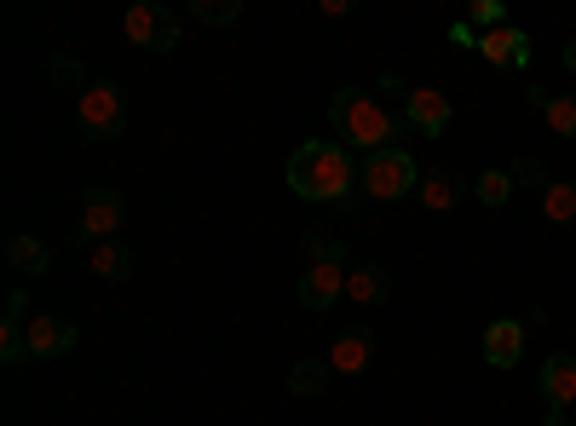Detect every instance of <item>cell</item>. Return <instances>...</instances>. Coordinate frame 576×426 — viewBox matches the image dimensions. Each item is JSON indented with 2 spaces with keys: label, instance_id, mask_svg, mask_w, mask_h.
<instances>
[{
  "label": "cell",
  "instance_id": "14",
  "mask_svg": "<svg viewBox=\"0 0 576 426\" xmlns=\"http://www.w3.org/2000/svg\"><path fill=\"white\" fill-rule=\"evenodd\" d=\"M416 196H421L427 214H450V208L461 202V179H456V174H421Z\"/></svg>",
  "mask_w": 576,
  "mask_h": 426
},
{
  "label": "cell",
  "instance_id": "25",
  "mask_svg": "<svg viewBox=\"0 0 576 426\" xmlns=\"http://www.w3.org/2000/svg\"><path fill=\"white\" fill-rule=\"evenodd\" d=\"M300 254H306V266H318V259H341V248L323 242V237H306V242H300Z\"/></svg>",
  "mask_w": 576,
  "mask_h": 426
},
{
  "label": "cell",
  "instance_id": "26",
  "mask_svg": "<svg viewBox=\"0 0 576 426\" xmlns=\"http://www.w3.org/2000/svg\"><path fill=\"white\" fill-rule=\"evenodd\" d=\"M541 426H576V420H570V409H548V420H541Z\"/></svg>",
  "mask_w": 576,
  "mask_h": 426
},
{
  "label": "cell",
  "instance_id": "27",
  "mask_svg": "<svg viewBox=\"0 0 576 426\" xmlns=\"http://www.w3.org/2000/svg\"><path fill=\"white\" fill-rule=\"evenodd\" d=\"M565 70H570V76H576V41H570V47H565Z\"/></svg>",
  "mask_w": 576,
  "mask_h": 426
},
{
  "label": "cell",
  "instance_id": "13",
  "mask_svg": "<svg viewBox=\"0 0 576 426\" xmlns=\"http://www.w3.org/2000/svg\"><path fill=\"white\" fill-rule=\"evenodd\" d=\"M541 398H548V409H570L576 404V364L565 351L541 364Z\"/></svg>",
  "mask_w": 576,
  "mask_h": 426
},
{
  "label": "cell",
  "instance_id": "5",
  "mask_svg": "<svg viewBox=\"0 0 576 426\" xmlns=\"http://www.w3.org/2000/svg\"><path fill=\"white\" fill-rule=\"evenodd\" d=\"M121 29H127V41L145 47V52H174V47H179V18H174V7H156V0L133 7V12L121 18Z\"/></svg>",
  "mask_w": 576,
  "mask_h": 426
},
{
  "label": "cell",
  "instance_id": "10",
  "mask_svg": "<svg viewBox=\"0 0 576 426\" xmlns=\"http://www.w3.org/2000/svg\"><path fill=\"white\" fill-rule=\"evenodd\" d=\"M70 346H76L70 323H58V317H29V323H23V351H29V357H64Z\"/></svg>",
  "mask_w": 576,
  "mask_h": 426
},
{
  "label": "cell",
  "instance_id": "6",
  "mask_svg": "<svg viewBox=\"0 0 576 426\" xmlns=\"http://www.w3.org/2000/svg\"><path fill=\"white\" fill-rule=\"evenodd\" d=\"M334 300H346V259H318L300 277V306L306 311H329Z\"/></svg>",
  "mask_w": 576,
  "mask_h": 426
},
{
  "label": "cell",
  "instance_id": "7",
  "mask_svg": "<svg viewBox=\"0 0 576 426\" xmlns=\"http://www.w3.org/2000/svg\"><path fill=\"white\" fill-rule=\"evenodd\" d=\"M403 121H410L421 139H438V133L450 127V92H438V87L403 92Z\"/></svg>",
  "mask_w": 576,
  "mask_h": 426
},
{
  "label": "cell",
  "instance_id": "19",
  "mask_svg": "<svg viewBox=\"0 0 576 426\" xmlns=\"http://www.w3.org/2000/svg\"><path fill=\"white\" fill-rule=\"evenodd\" d=\"M329 364H318V357H306V364H294L289 369V392H300V398H318V392L329 386Z\"/></svg>",
  "mask_w": 576,
  "mask_h": 426
},
{
  "label": "cell",
  "instance_id": "12",
  "mask_svg": "<svg viewBox=\"0 0 576 426\" xmlns=\"http://www.w3.org/2000/svg\"><path fill=\"white\" fill-rule=\"evenodd\" d=\"M519 351H525V329H519L514 317H496L490 329H485V357H490L496 369H514Z\"/></svg>",
  "mask_w": 576,
  "mask_h": 426
},
{
  "label": "cell",
  "instance_id": "21",
  "mask_svg": "<svg viewBox=\"0 0 576 426\" xmlns=\"http://www.w3.org/2000/svg\"><path fill=\"white\" fill-rule=\"evenodd\" d=\"M92 271L98 277H127L133 271V254L121 242H92Z\"/></svg>",
  "mask_w": 576,
  "mask_h": 426
},
{
  "label": "cell",
  "instance_id": "1",
  "mask_svg": "<svg viewBox=\"0 0 576 426\" xmlns=\"http://www.w3.org/2000/svg\"><path fill=\"white\" fill-rule=\"evenodd\" d=\"M289 185L294 196H306V202H341V196L358 185V161L346 145L334 139H312L289 156Z\"/></svg>",
  "mask_w": 576,
  "mask_h": 426
},
{
  "label": "cell",
  "instance_id": "17",
  "mask_svg": "<svg viewBox=\"0 0 576 426\" xmlns=\"http://www.w3.org/2000/svg\"><path fill=\"white\" fill-rule=\"evenodd\" d=\"M541 219L554 225H576V185H541Z\"/></svg>",
  "mask_w": 576,
  "mask_h": 426
},
{
  "label": "cell",
  "instance_id": "4",
  "mask_svg": "<svg viewBox=\"0 0 576 426\" xmlns=\"http://www.w3.org/2000/svg\"><path fill=\"white\" fill-rule=\"evenodd\" d=\"M76 121H81V133H92V139H116L121 127H127V105H121V92H116L110 81L81 87V98H76Z\"/></svg>",
  "mask_w": 576,
  "mask_h": 426
},
{
  "label": "cell",
  "instance_id": "8",
  "mask_svg": "<svg viewBox=\"0 0 576 426\" xmlns=\"http://www.w3.org/2000/svg\"><path fill=\"white\" fill-rule=\"evenodd\" d=\"M479 58L496 63V70H525L530 63V36L514 29V23H501V29H490V36H479Z\"/></svg>",
  "mask_w": 576,
  "mask_h": 426
},
{
  "label": "cell",
  "instance_id": "15",
  "mask_svg": "<svg viewBox=\"0 0 576 426\" xmlns=\"http://www.w3.org/2000/svg\"><path fill=\"white\" fill-rule=\"evenodd\" d=\"M530 110H541V121H548L559 139H576V92H559V98L530 92Z\"/></svg>",
  "mask_w": 576,
  "mask_h": 426
},
{
  "label": "cell",
  "instance_id": "23",
  "mask_svg": "<svg viewBox=\"0 0 576 426\" xmlns=\"http://www.w3.org/2000/svg\"><path fill=\"white\" fill-rule=\"evenodd\" d=\"M501 18H507L501 0H472V7H467V29H485V36H490V29H501Z\"/></svg>",
  "mask_w": 576,
  "mask_h": 426
},
{
  "label": "cell",
  "instance_id": "3",
  "mask_svg": "<svg viewBox=\"0 0 576 426\" xmlns=\"http://www.w3.org/2000/svg\"><path fill=\"white\" fill-rule=\"evenodd\" d=\"M421 185V168H416V156L410 150H375V156H363V190L375 196V202H398V196H410Z\"/></svg>",
  "mask_w": 576,
  "mask_h": 426
},
{
  "label": "cell",
  "instance_id": "24",
  "mask_svg": "<svg viewBox=\"0 0 576 426\" xmlns=\"http://www.w3.org/2000/svg\"><path fill=\"white\" fill-rule=\"evenodd\" d=\"M202 23H236V12H243V7H236V0H196V7H191Z\"/></svg>",
  "mask_w": 576,
  "mask_h": 426
},
{
  "label": "cell",
  "instance_id": "9",
  "mask_svg": "<svg viewBox=\"0 0 576 426\" xmlns=\"http://www.w3.org/2000/svg\"><path fill=\"white\" fill-rule=\"evenodd\" d=\"M121 219H127L121 196H116V190H92L87 202H81V237H92V242H110V237L121 231Z\"/></svg>",
  "mask_w": 576,
  "mask_h": 426
},
{
  "label": "cell",
  "instance_id": "18",
  "mask_svg": "<svg viewBox=\"0 0 576 426\" xmlns=\"http://www.w3.org/2000/svg\"><path fill=\"white\" fill-rule=\"evenodd\" d=\"M23 294H12V306H7V329H0V357H7V364H18L23 357Z\"/></svg>",
  "mask_w": 576,
  "mask_h": 426
},
{
  "label": "cell",
  "instance_id": "22",
  "mask_svg": "<svg viewBox=\"0 0 576 426\" xmlns=\"http://www.w3.org/2000/svg\"><path fill=\"white\" fill-rule=\"evenodd\" d=\"M472 196H479L485 208H501L507 196H514V174H501V168H490V174H479V185H472Z\"/></svg>",
  "mask_w": 576,
  "mask_h": 426
},
{
  "label": "cell",
  "instance_id": "2",
  "mask_svg": "<svg viewBox=\"0 0 576 426\" xmlns=\"http://www.w3.org/2000/svg\"><path fill=\"white\" fill-rule=\"evenodd\" d=\"M329 121H334V133L346 139V150H363V156L392 150V139H398V121L358 87H341L329 98Z\"/></svg>",
  "mask_w": 576,
  "mask_h": 426
},
{
  "label": "cell",
  "instance_id": "20",
  "mask_svg": "<svg viewBox=\"0 0 576 426\" xmlns=\"http://www.w3.org/2000/svg\"><path fill=\"white\" fill-rule=\"evenodd\" d=\"M7 259H12L18 271H47V259H52V254H47V242H41V237H29V231H23V237H12Z\"/></svg>",
  "mask_w": 576,
  "mask_h": 426
},
{
  "label": "cell",
  "instance_id": "16",
  "mask_svg": "<svg viewBox=\"0 0 576 426\" xmlns=\"http://www.w3.org/2000/svg\"><path fill=\"white\" fill-rule=\"evenodd\" d=\"M387 271L381 266H358V271H346V300L352 306H381L387 300Z\"/></svg>",
  "mask_w": 576,
  "mask_h": 426
},
{
  "label": "cell",
  "instance_id": "11",
  "mask_svg": "<svg viewBox=\"0 0 576 426\" xmlns=\"http://www.w3.org/2000/svg\"><path fill=\"white\" fill-rule=\"evenodd\" d=\"M323 364H329L334 375H363L369 364H375V340L358 335V329H346V335H334V346H329Z\"/></svg>",
  "mask_w": 576,
  "mask_h": 426
}]
</instances>
